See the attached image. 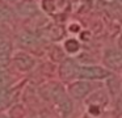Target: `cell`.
I'll return each mask as SVG.
<instances>
[{
	"label": "cell",
	"mask_w": 122,
	"mask_h": 118,
	"mask_svg": "<svg viewBox=\"0 0 122 118\" xmlns=\"http://www.w3.org/2000/svg\"><path fill=\"white\" fill-rule=\"evenodd\" d=\"M11 16H12L11 8H8L5 4H0V24L8 21L11 18Z\"/></svg>",
	"instance_id": "obj_12"
},
{
	"label": "cell",
	"mask_w": 122,
	"mask_h": 118,
	"mask_svg": "<svg viewBox=\"0 0 122 118\" xmlns=\"http://www.w3.org/2000/svg\"><path fill=\"white\" fill-rule=\"evenodd\" d=\"M79 64L74 59H64L59 66V76L66 81H71L72 79H76Z\"/></svg>",
	"instance_id": "obj_5"
},
{
	"label": "cell",
	"mask_w": 122,
	"mask_h": 118,
	"mask_svg": "<svg viewBox=\"0 0 122 118\" xmlns=\"http://www.w3.org/2000/svg\"><path fill=\"white\" fill-rule=\"evenodd\" d=\"M13 12L19 17L32 18L40 13V7L36 0H19L13 4Z\"/></svg>",
	"instance_id": "obj_3"
},
{
	"label": "cell",
	"mask_w": 122,
	"mask_h": 118,
	"mask_svg": "<svg viewBox=\"0 0 122 118\" xmlns=\"http://www.w3.org/2000/svg\"><path fill=\"white\" fill-rule=\"evenodd\" d=\"M104 62L110 68H121L122 67V51L119 50H108L104 56Z\"/></svg>",
	"instance_id": "obj_7"
},
{
	"label": "cell",
	"mask_w": 122,
	"mask_h": 118,
	"mask_svg": "<svg viewBox=\"0 0 122 118\" xmlns=\"http://www.w3.org/2000/svg\"><path fill=\"white\" fill-rule=\"evenodd\" d=\"M41 8H42L45 12L51 13L55 10V1L54 0H42L41 3Z\"/></svg>",
	"instance_id": "obj_13"
},
{
	"label": "cell",
	"mask_w": 122,
	"mask_h": 118,
	"mask_svg": "<svg viewBox=\"0 0 122 118\" xmlns=\"http://www.w3.org/2000/svg\"><path fill=\"white\" fill-rule=\"evenodd\" d=\"M116 1L117 3H121V4H122V0H116Z\"/></svg>",
	"instance_id": "obj_17"
},
{
	"label": "cell",
	"mask_w": 122,
	"mask_h": 118,
	"mask_svg": "<svg viewBox=\"0 0 122 118\" xmlns=\"http://www.w3.org/2000/svg\"><path fill=\"white\" fill-rule=\"evenodd\" d=\"M93 89V85L89 83V80H77L72 81L67 87V92L72 98L81 100L84 97H87L91 93V91Z\"/></svg>",
	"instance_id": "obj_4"
},
{
	"label": "cell",
	"mask_w": 122,
	"mask_h": 118,
	"mask_svg": "<svg viewBox=\"0 0 122 118\" xmlns=\"http://www.w3.org/2000/svg\"><path fill=\"white\" fill-rule=\"evenodd\" d=\"M11 88H13V79L8 72V68L0 70V92L8 91Z\"/></svg>",
	"instance_id": "obj_10"
},
{
	"label": "cell",
	"mask_w": 122,
	"mask_h": 118,
	"mask_svg": "<svg viewBox=\"0 0 122 118\" xmlns=\"http://www.w3.org/2000/svg\"><path fill=\"white\" fill-rule=\"evenodd\" d=\"M19 43L21 47H24V49H32V47L37 46L38 43V39L37 37L34 36L33 33H30V31H22V33H20L19 36Z\"/></svg>",
	"instance_id": "obj_8"
},
{
	"label": "cell",
	"mask_w": 122,
	"mask_h": 118,
	"mask_svg": "<svg viewBox=\"0 0 122 118\" xmlns=\"http://www.w3.org/2000/svg\"><path fill=\"white\" fill-rule=\"evenodd\" d=\"M119 45H121V47H122V38L119 39Z\"/></svg>",
	"instance_id": "obj_16"
},
{
	"label": "cell",
	"mask_w": 122,
	"mask_h": 118,
	"mask_svg": "<svg viewBox=\"0 0 122 118\" xmlns=\"http://www.w3.org/2000/svg\"><path fill=\"white\" fill-rule=\"evenodd\" d=\"M15 98V89L11 88L8 91L0 92V113H4L7 109H9Z\"/></svg>",
	"instance_id": "obj_9"
},
{
	"label": "cell",
	"mask_w": 122,
	"mask_h": 118,
	"mask_svg": "<svg viewBox=\"0 0 122 118\" xmlns=\"http://www.w3.org/2000/svg\"><path fill=\"white\" fill-rule=\"evenodd\" d=\"M0 118H11L8 114H4V113H0Z\"/></svg>",
	"instance_id": "obj_15"
},
{
	"label": "cell",
	"mask_w": 122,
	"mask_h": 118,
	"mask_svg": "<svg viewBox=\"0 0 122 118\" xmlns=\"http://www.w3.org/2000/svg\"><path fill=\"white\" fill-rule=\"evenodd\" d=\"M12 43L8 38L0 37V70H5L11 66V58H12Z\"/></svg>",
	"instance_id": "obj_6"
},
{
	"label": "cell",
	"mask_w": 122,
	"mask_h": 118,
	"mask_svg": "<svg viewBox=\"0 0 122 118\" xmlns=\"http://www.w3.org/2000/svg\"><path fill=\"white\" fill-rule=\"evenodd\" d=\"M110 76V71L100 66H79L76 79L80 80H102Z\"/></svg>",
	"instance_id": "obj_2"
},
{
	"label": "cell",
	"mask_w": 122,
	"mask_h": 118,
	"mask_svg": "<svg viewBox=\"0 0 122 118\" xmlns=\"http://www.w3.org/2000/svg\"><path fill=\"white\" fill-rule=\"evenodd\" d=\"M3 1H4V3H7V4H9V5H11V4L13 5V4H16V3L19 1V0H3Z\"/></svg>",
	"instance_id": "obj_14"
},
{
	"label": "cell",
	"mask_w": 122,
	"mask_h": 118,
	"mask_svg": "<svg viewBox=\"0 0 122 118\" xmlns=\"http://www.w3.org/2000/svg\"><path fill=\"white\" fill-rule=\"evenodd\" d=\"M63 47H64V50H66V52H68V54H76L80 50V43H79V41L75 39V38H68V39L64 41Z\"/></svg>",
	"instance_id": "obj_11"
},
{
	"label": "cell",
	"mask_w": 122,
	"mask_h": 118,
	"mask_svg": "<svg viewBox=\"0 0 122 118\" xmlns=\"http://www.w3.org/2000/svg\"><path fill=\"white\" fill-rule=\"evenodd\" d=\"M36 63H37L36 58L30 52L25 51V50L13 51L12 58H11V66L15 70H17L19 72H22V73L32 71L36 67Z\"/></svg>",
	"instance_id": "obj_1"
}]
</instances>
